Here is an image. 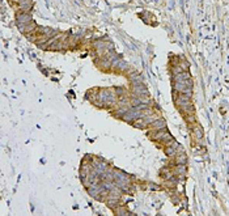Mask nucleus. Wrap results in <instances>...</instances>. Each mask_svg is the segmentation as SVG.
Here are the masks:
<instances>
[{"mask_svg":"<svg viewBox=\"0 0 229 216\" xmlns=\"http://www.w3.org/2000/svg\"><path fill=\"white\" fill-rule=\"evenodd\" d=\"M195 135H197V136L199 138V139H200V138L203 136V132H202V130H200V129H195Z\"/></svg>","mask_w":229,"mask_h":216,"instance_id":"f03ea898","label":"nucleus"},{"mask_svg":"<svg viewBox=\"0 0 229 216\" xmlns=\"http://www.w3.org/2000/svg\"><path fill=\"white\" fill-rule=\"evenodd\" d=\"M152 125L155 126L153 129H156V130H164V129H165V121H164V119H157V121H155Z\"/></svg>","mask_w":229,"mask_h":216,"instance_id":"f257e3e1","label":"nucleus"}]
</instances>
